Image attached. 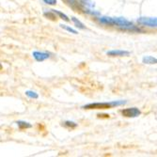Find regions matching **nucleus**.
Listing matches in <instances>:
<instances>
[{"label": "nucleus", "instance_id": "nucleus-1", "mask_svg": "<svg viewBox=\"0 0 157 157\" xmlns=\"http://www.w3.org/2000/svg\"><path fill=\"white\" fill-rule=\"evenodd\" d=\"M98 22L105 25H109V26H118L120 27L121 30L123 31H129V32H134V33H138V32H143V30L140 29L139 27L134 25V23L126 20L123 17H117V18H112V17H99Z\"/></svg>", "mask_w": 157, "mask_h": 157}, {"label": "nucleus", "instance_id": "nucleus-2", "mask_svg": "<svg viewBox=\"0 0 157 157\" xmlns=\"http://www.w3.org/2000/svg\"><path fill=\"white\" fill-rule=\"evenodd\" d=\"M126 101H113V102H106V103H90L82 106L83 109L91 110V109H111L113 107H117L125 105Z\"/></svg>", "mask_w": 157, "mask_h": 157}, {"label": "nucleus", "instance_id": "nucleus-3", "mask_svg": "<svg viewBox=\"0 0 157 157\" xmlns=\"http://www.w3.org/2000/svg\"><path fill=\"white\" fill-rule=\"evenodd\" d=\"M121 113L125 118H136L141 115V111L137 107L124 108V109L121 110Z\"/></svg>", "mask_w": 157, "mask_h": 157}, {"label": "nucleus", "instance_id": "nucleus-4", "mask_svg": "<svg viewBox=\"0 0 157 157\" xmlns=\"http://www.w3.org/2000/svg\"><path fill=\"white\" fill-rule=\"evenodd\" d=\"M137 23L142 25H146L150 27H156L157 19L155 17H139L137 19Z\"/></svg>", "mask_w": 157, "mask_h": 157}, {"label": "nucleus", "instance_id": "nucleus-5", "mask_svg": "<svg viewBox=\"0 0 157 157\" xmlns=\"http://www.w3.org/2000/svg\"><path fill=\"white\" fill-rule=\"evenodd\" d=\"M33 58L35 59L36 61L38 62H41V61H44L48 59H50L51 54L48 52H40V51H34L32 53Z\"/></svg>", "mask_w": 157, "mask_h": 157}, {"label": "nucleus", "instance_id": "nucleus-6", "mask_svg": "<svg viewBox=\"0 0 157 157\" xmlns=\"http://www.w3.org/2000/svg\"><path fill=\"white\" fill-rule=\"evenodd\" d=\"M108 56H129L130 52L124 50H110L106 52Z\"/></svg>", "mask_w": 157, "mask_h": 157}, {"label": "nucleus", "instance_id": "nucleus-7", "mask_svg": "<svg viewBox=\"0 0 157 157\" xmlns=\"http://www.w3.org/2000/svg\"><path fill=\"white\" fill-rule=\"evenodd\" d=\"M62 1L68 5L70 8H72L74 10L78 11V10H82V6L80 3H78L76 0H62Z\"/></svg>", "mask_w": 157, "mask_h": 157}, {"label": "nucleus", "instance_id": "nucleus-8", "mask_svg": "<svg viewBox=\"0 0 157 157\" xmlns=\"http://www.w3.org/2000/svg\"><path fill=\"white\" fill-rule=\"evenodd\" d=\"M16 124L18 125V127H19V129H20V130L29 129V128L32 127V125H31L29 122H26V121H16Z\"/></svg>", "mask_w": 157, "mask_h": 157}, {"label": "nucleus", "instance_id": "nucleus-9", "mask_svg": "<svg viewBox=\"0 0 157 157\" xmlns=\"http://www.w3.org/2000/svg\"><path fill=\"white\" fill-rule=\"evenodd\" d=\"M142 62L145 64H156L157 59H156V58H153L151 56H146L142 59Z\"/></svg>", "mask_w": 157, "mask_h": 157}, {"label": "nucleus", "instance_id": "nucleus-10", "mask_svg": "<svg viewBox=\"0 0 157 157\" xmlns=\"http://www.w3.org/2000/svg\"><path fill=\"white\" fill-rule=\"evenodd\" d=\"M56 15H58L60 19H62V20H64L65 22H70V19H69V17L66 15L65 13H63V12H61V11H59V10H51Z\"/></svg>", "mask_w": 157, "mask_h": 157}, {"label": "nucleus", "instance_id": "nucleus-11", "mask_svg": "<svg viewBox=\"0 0 157 157\" xmlns=\"http://www.w3.org/2000/svg\"><path fill=\"white\" fill-rule=\"evenodd\" d=\"M62 125L65 128H68V129H75V128L77 127V123H75V121H66L62 123Z\"/></svg>", "mask_w": 157, "mask_h": 157}, {"label": "nucleus", "instance_id": "nucleus-12", "mask_svg": "<svg viewBox=\"0 0 157 157\" xmlns=\"http://www.w3.org/2000/svg\"><path fill=\"white\" fill-rule=\"evenodd\" d=\"M44 15L47 18V19H49V20H52V21H56V14L50 10H48V11H45V12H44Z\"/></svg>", "mask_w": 157, "mask_h": 157}, {"label": "nucleus", "instance_id": "nucleus-13", "mask_svg": "<svg viewBox=\"0 0 157 157\" xmlns=\"http://www.w3.org/2000/svg\"><path fill=\"white\" fill-rule=\"evenodd\" d=\"M72 21L74 22L75 25L77 28H79V29H85V28H86L85 25H84L81 21H79L77 18H75V17H72Z\"/></svg>", "mask_w": 157, "mask_h": 157}, {"label": "nucleus", "instance_id": "nucleus-14", "mask_svg": "<svg viewBox=\"0 0 157 157\" xmlns=\"http://www.w3.org/2000/svg\"><path fill=\"white\" fill-rule=\"evenodd\" d=\"M25 95L28 98H30V99H38L39 98L38 93L33 91V90H27V91H25Z\"/></svg>", "mask_w": 157, "mask_h": 157}, {"label": "nucleus", "instance_id": "nucleus-15", "mask_svg": "<svg viewBox=\"0 0 157 157\" xmlns=\"http://www.w3.org/2000/svg\"><path fill=\"white\" fill-rule=\"evenodd\" d=\"M60 25L61 28H63V29H65V30H67V31H69L71 33H73V34H78V32L75 29H74V28H72V27L69 26V25Z\"/></svg>", "mask_w": 157, "mask_h": 157}, {"label": "nucleus", "instance_id": "nucleus-16", "mask_svg": "<svg viewBox=\"0 0 157 157\" xmlns=\"http://www.w3.org/2000/svg\"><path fill=\"white\" fill-rule=\"evenodd\" d=\"M44 2L47 5H50V6H55L58 3V0H44Z\"/></svg>", "mask_w": 157, "mask_h": 157}, {"label": "nucleus", "instance_id": "nucleus-17", "mask_svg": "<svg viewBox=\"0 0 157 157\" xmlns=\"http://www.w3.org/2000/svg\"><path fill=\"white\" fill-rule=\"evenodd\" d=\"M98 118H109V115L107 114H98Z\"/></svg>", "mask_w": 157, "mask_h": 157}, {"label": "nucleus", "instance_id": "nucleus-18", "mask_svg": "<svg viewBox=\"0 0 157 157\" xmlns=\"http://www.w3.org/2000/svg\"><path fill=\"white\" fill-rule=\"evenodd\" d=\"M0 69H1V65H0Z\"/></svg>", "mask_w": 157, "mask_h": 157}]
</instances>
